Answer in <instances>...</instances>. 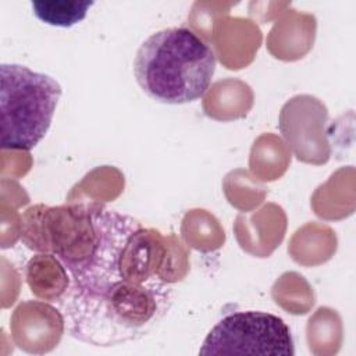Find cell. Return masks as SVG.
Segmentation results:
<instances>
[{
    "mask_svg": "<svg viewBox=\"0 0 356 356\" xmlns=\"http://www.w3.org/2000/svg\"><path fill=\"white\" fill-rule=\"evenodd\" d=\"M216 71V54L196 32L185 26L152 33L138 49L134 74L140 89L164 104L200 99Z\"/></svg>",
    "mask_w": 356,
    "mask_h": 356,
    "instance_id": "obj_2",
    "label": "cell"
},
{
    "mask_svg": "<svg viewBox=\"0 0 356 356\" xmlns=\"http://www.w3.org/2000/svg\"><path fill=\"white\" fill-rule=\"evenodd\" d=\"M167 249L160 234L136 218L102 207L97 241L58 299L68 334L108 348L149 334L168 313L174 289L161 268Z\"/></svg>",
    "mask_w": 356,
    "mask_h": 356,
    "instance_id": "obj_1",
    "label": "cell"
},
{
    "mask_svg": "<svg viewBox=\"0 0 356 356\" xmlns=\"http://www.w3.org/2000/svg\"><path fill=\"white\" fill-rule=\"evenodd\" d=\"M286 323L266 312H234L224 316L206 335L199 355H293Z\"/></svg>",
    "mask_w": 356,
    "mask_h": 356,
    "instance_id": "obj_4",
    "label": "cell"
},
{
    "mask_svg": "<svg viewBox=\"0 0 356 356\" xmlns=\"http://www.w3.org/2000/svg\"><path fill=\"white\" fill-rule=\"evenodd\" d=\"M61 93V85L47 74L21 64H1V149L32 150L46 136Z\"/></svg>",
    "mask_w": 356,
    "mask_h": 356,
    "instance_id": "obj_3",
    "label": "cell"
},
{
    "mask_svg": "<svg viewBox=\"0 0 356 356\" xmlns=\"http://www.w3.org/2000/svg\"><path fill=\"white\" fill-rule=\"evenodd\" d=\"M95 4L92 0H32L33 14L44 24L51 26L70 28L81 22L89 8Z\"/></svg>",
    "mask_w": 356,
    "mask_h": 356,
    "instance_id": "obj_5",
    "label": "cell"
}]
</instances>
